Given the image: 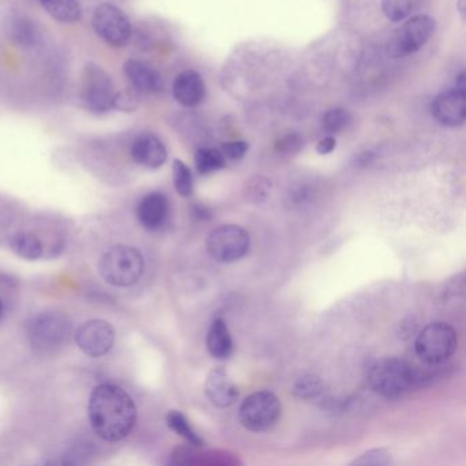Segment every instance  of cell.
I'll return each mask as SVG.
<instances>
[{
	"label": "cell",
	"mask_w": 466,
	"mask_h": 466,
	"mask_svg": "<svg viewBox=\"0 0 466 466\" xmlns=\"http://www.w3.org/2000/svg\"><path fill=\"white\" fill-rule=\"evenodd\" d=\"M88 419L95 432L107 441L129 436L137 421L135 400L116 384H100L92 391Z\"/></svg>",
	"instance_id": "6da1fadb"
},
{
	"label": "cell",
	"mask_w": 466,
	"mask_h": 466,
	"mask_svg": "<svg viewBox=\"0 0 466 466\" xmlns=\"http://www.w3.org/2000/svg\"><path fill=\"white\" fill-rule=\"evenodd\" d=\"M419 379V373L413 365L395 357L376 360L370 365L367 372L370 389L389 400L403 397L416 386Z\"/></svg>",
	"instance_id": "7a4b0ae2"
},
{
	"label": "cell",
	"mask_w": 466,
	"mask_h": 466,
	"mask_svg": "<svg viewBox=\"0 0 466 466\" xmlns=\"http://www.w3.org/2000/svg\"><path fill=\"white\" fill-rule=\"evenodd\" d=\"M146 263L137 249L127 245H116L103 255L99 271L103 279L118 288L135 285L143 277Z\"/></svg>",
	"instance_id": "3957f363"
},
{
	"label": "cell",
	"mask_w": 466,
	"mask_h": 466,
	"mask_svg": "<svg viewBox=\"0 0 466 466\" xmlns=\"http://www.w3.org/2000/svg\"><path fill=\"white\" fill-rule=\"evenodd\" d=\"M457 346V331L450 324L435 321L419 332L414 342V350L427 364L439 365L451 359Z\"/></svg>",
	"instance_id": "277c9868"
},
{
	"label": "cell",
	"mask_w": 466,
	"mask_h": 466,
	"mask_svg": "<svg viewBox=\"0 0 466 466\" xmlns=\"http://www.w3.org/2000/svg\"><path fill=\"white\" fill-rule=\"evenodd\" d=\"M72 324L66 316L45 312L35 316L28 324V338L32 348L40 353H51L69 339Z\"/></svg>",
	"instance_id": "5b68a950"
},
{
	"label": "cell",
	"mask_w": 466,
	"mask_h": 466,
	"mask_svg": "<svg viewBox=\"0 0 466 466\" xmlns=\"http://www.w3.org/2000/svg\"><path fill=\"white\" fill-rule=\"evenodd\" d=\"M282 405L271 391L253 392L239 406V421L252 432H266L279 421Z\"/></svg>",
	"instance_id": "8992f818"
},
{
	"label": "cell",
	"mask_w": 466,
	"mask_h": 466,
	"mask_svg": "<svg viewBox=\"0 0 466 466\" xmlns=\"http://www.w3.org/2000/svg\"><path fill=\"white\" fill-rule=\"evenodd\" d=\"M250 237L237 225H223L214 228L207 238V250L219 263H233L247 255Z\"/></svg>",
	"instance_id": "52a82bcc"
},
{
	"label": "cell",
	"mask_w": 466,
	"mask_h": 466,
	"mask_svg": "<svg viewBox=\"0 0 466 466\" xmlns=\"http://www.w3.org/2000/svg\"><path fill=\"white\" fill-rule=\"evenodd\" d=\"M113 81L99 65L88 64L81 76V99L91 113L105 114L113 108Z\"/></svg>",
	"instance_id": "ba28073f"
},
{
	"label": "cell",
	"mask_w": 466,
	"mask_h": 466,
	"mask_svg": "<svg viewBox=\"0 0 466 466\" xmlns=\"http://www.w3.org/2000/svg\"><path fill=\"white\" fill-rule=\"evenodd\" d=\"M435 26V20L430 15H416L395 32L394 36L390 39L387 51L394 58L417 53L422 46L430 42Z\"/></svg>",
	"instance_id": "9c48e42d"
},
{
	"label": "cell",
	"mask_w": 466,
	"mask_h": 466,
	"mask_svg": "<svg viewBox=\"0 0 466 466\" xmlns=\"http://www.w3.org/2000/svg\"><path fill=\"white\" fill-rule=\"evenodd\" d=\"M92 24H94L97 36L105 40L111 47H124L132 36V25H130L129 18L114 5H100L95 10Z\"/></svg>",
	"instance_id": "30bf717a"
},
{
	"label": "cell",
	"mask_w": 466,
	"mask_h": 466,
	"mask_svg": "<svg viewBox=\"0 0 466 466\" xmlns=\"http://www.w3.org/2000/svg\"><path fill=\"white\" fill-rule=\"evenodd\" d=\"M76 342L84 354L97 359L111 350L116 342V331L107 321H86L77 329Z\"/></svg>",
	"instance_id": "8fae6325"
},
{
	"label": "cell",
	"mask_w": 466,
	"mask_h": 466,
	"mask_svg": "<svg viewBox=\"0 0 466 466\" xmlns=\"http://www.w3.org/2000/svg\"><path fill=\"white\" fill-rule=\"evenodd\" d=\"M432 116L444 127H462L466 118L465 88L455 86L454 89L441 92L433 100Z\"/></svg>",
	"instance_id": "7c38bea8"
},
{
	"label": "cell",
	"mask_w": 466,
	"mask_h": 466,
	"mask_svg": "<svg viewBox=\"0 0 466 466\" xmlns=\"http://www.w3.org/2000/svg\"><path fill=\"white\" fill-rule=\"evenodd\" d=\"M206 394L214 405L228 408L238 400V389L225 368L218 367L209 372L206 381Z\"/></svg>",
	"instance_id": "4fadbf2b"
},
{
	"label": "cell",
	"mask_w": 466,
	"mask_h": 466,
	"mask_svg": "<svg viewBox=\"0 0 466 466\" xmlns=\"http://www.w3.org/2000/svg\"><path fill=\"white\" fill-rule=\"evenodd\" d=\"M132 157L147 168H159L167 160L165 144L151 133L138 136L132 146Z\"/></svg>",
	"instance_id": "5bb4252c"
},
{
	"label": "cell",
	"mask_w": 466,
	"mask_h": 466,
	"mask_svg": "<svg viewBox=\"0 0 466 466\" xmlns=\"http://www.w3.org/2000/svg\"><path fill=\"white\" fill-rule=\"evenodd\" d=\"M173 95L184 107H196L206 99V84L198 72L187 70L174 81Z\"/></svg>",
	"instance_id": "9a60e30c"
},
{
	"label": "cell",
	"mask_w": 466,
	"mask_h": 466,
	"mask_svg": "<svg viewBox=\"0 0 466 466\" xmlns=\"http://www.w3.org/2000/svg\"><path fill=\"white\" fill-rule=\"evenodd\" d=\"M124 70L136 91L141 94H157L162 91V76L144 62L130 59L125 64Z\"/></svg>",
	"instance_id": "2e32d148"
},
{
	"label": "cell",
	"mask_w": 466,
	"mask_h": 466,
	"mask_svg": "<svg viewBox=\"0 0 466 466\" xmlns=\"http://www.w3.org/2000/svg\"><path fill=\"white\" fill-rule=\"evenodd\" d=\"M168 215V200L162 193H151L138 204L137 217L148 230H157L165 225Z\"/></svg>",
	"instance_id": "e0dca14e"
},
{
	"label": "cell",
	"mask_w": 466,
	"mask_h": 466,
	"mask_svg": "<svg viewBox=\"0 0 466 466\" xmlns=\"http://www.w3.org/2000/svg\"><path fill=\"white\" fill-rule=\"evenodd\" d=\"M207 349L212 357L219 360L228 359L233 353V339L228 324L222 319H217L212 323L207 335Z\"/></svg>",
	"instance_id": "ac0fdd59"
},
{
	"label": "cell",
	"mask_w": 466,
	"mask_h": 466,
	"mask_svg": "<svg viewBox=\"0 0 466 466\" xmlns=\"http://www.w3.org/2000/svg\"><path fill=\"white\" fill-rule=\"evenodd\" d=\"M46 12L59 23L75 24L81 18L77 0H39Z\"/></svg>",
	"instance_id": "d6986e66"
},
{
	"label": "cell",
	"mask_w": 466,
	"mask_h": 466,
	"mask_svg": "<svg viewBox=\"0 0 466 466\" xmlns=\"http://www.w3.org/2000/svg\"><path fill=\"white\" fill-rule=\"evenodd\" d=\"M10 247L15 255L28 260H36L43 255L42 241L31 233L15 234L10 241Z\"/></svg>",
	"instance_id": "ffe728a7"
},
{
	"label": "cell",
	"mask_w": 466,
	"mask_h": 466,
	"mask_svg": "<svg viewBox=\"0 0 466 466\" xmlns=\"http://www.w3.org/2000/svg\"><path fill=\"white\" fill-rule=\"evenodd\" d=\"M196 168L200 174L214 173L226 167V157L218 149L201 148L196 152Z\"/></svg>",
	"instance_id": "44dd1931"
},
{
	"label": "cell",
	"mask_w": 466,
	"mask_h": 466,
	"mask_svg": "<svg viewBox=\"0 0 466 466\" xmlns=\"http://www.w3.org/2000/svg\"><path fill=\"white\" fill-rule=\"evenodd\" d=\"M293 392L299 400H316L323 394L324 384L319 376L307 373L294 383Z\"/></svg>",
	"instance_id": "7402d4cb"
},
{
	"label": "cell",
	"mask_w": 466,
	"mask_h": 466,
	"mask_svg": "<svg viewBox=\"0 0 466 466\" xmlns=\"http://www.w3.org/2000/svg\"><path fill=\"white\" fill-rule=\"evenodd\" d=\"M167 424L174 432L178 433L182 438L187 439L190 444L193 446H203L204 441L198 433L195 432L192 427H190L189 421H187V417L184 414L179 413V411H170L167 414Z\"/></svg>",
	"instance_id": "603a6c76"
},
{
	"label": "cell",
	"mask_w": 466,
	"mask_h": 466,
	"mask_svg": "<svg viewBox=\"0 0 466 466\" xmlns=\"http://www.w3.org/2000/svg\"><path fill=\"white\" fill-rule=\"evenodd\" d=\"M351 116L345 108H332L321 118V127L329 135H337L350 125Z\"/></svg>",
	"instance_id": "cb8c5ba5"
},
{
	"label": "cell",
	"mask_w": 466,
	"mask_h": 466,
	"mask_svg": "<svg viewBox=\"0 0 466 466\" xmlns=\"http://www.w3.org/2000/svg\"><path fill=\"white\" fill-rule=\"evenodd\" d=\"M174 187L182 198H189L193 192V176L190 168L181 160L173 165Z\"/></svg>",
	"instance_id": "d4e9b609"
},
{
	"label": "cell",
	"mask_w": 466,
	"mask_h": 466,
	"mask_svg": "<svg viewBox=\"0 0 466 466\" xmlns=\"http://www.w3.org/2000/svg\"><path fill=\"white\" fill-rule=\"evenodd\" d=\"M381 10L392 23H400L411 10V0H381Z\"/></svg>",
	"instance_id": "484cf974"
},
{
	"label": "cell",
	"mask_w": 466,
	"mask_h": 466,
	"mask_svg": "<svg viewBox=\"0 0 466 466\" xmlns=\"http://www.w3.org/2000/svg\"><path fill=\"white\" fill-rule=\"evenodd\" d=\"M392 463L391 454L384 449H373L360 455L351 465L359 466H386Z\"/></svg>",
	"instance_id": "4316f807"
},
{
	"label": "cell",
	"mask_w": 466,
	"mask_h": 466,
	"mask_svg": "<svg viewBox=\"0 0 466 466\" xmlns=\"http://www.w3.org/2000/svg\"><path fill=\"white\" fill-rule=\"evenodd\" d=\"M138 107V92L135 88L124 89L114 95L113 108L125 113H132Z\"/></svg>",
	"instance_id": "83f0119b"
},
{
	"label": "cell",
	"mask_w": 466,
	"mask_h": 466,
	"mask_svg": "<svg viewBox=\"0 0 466 466\" xmlns=\"http://www.w3.org/2000/svg\"><path fill=\"white\" fill-rule=\"evenodd\" d=\"M269 190H271V181L264 177H258L247 185V198L252 203H261L268 196Z\"/></svg>",
	"instance_id": "f1b7e54d"
},
{
	"label": "cell",
	"mask_w": 466,
	"mask_h": 466,
	"mask_svg": "<svg viewBox=\"0 0 466 466\" xmlns=\"http://www.w3.org/2000/svg\"><path fill=\"white\" fill-rule=\"evenodd\" d=\"M248 149H249V144L247 141H233V143H226L220 152L226 159L239 160L245 157Z\"/></svg>",
	"instance_id": "f546056e"
},
{
	"label": "cell",
	"mask_w": 466,
	"mask_h": 466,
	"mask_svg": "<svg viewBox=\"0 0 466 466\" xmlns=\"http://www.w3.org/2000/svg\"><path fill=\"white\" fill-rule=\"evenodd\" d=\"M302 144H304L302 138L293 133V135L286 136V137H283L282 140L279 141L278 149H279L280 152H285V154H294V152L299 151Z\"/></svg>",
	"instance_id": "4dcf8cb0"
},
{
	"label": "cell",
	"mask_w": 466,
	"mask_h": 466,
	"mask_svg": "<svg viewBox=\"0 0 466 466\" xmlns=\"http://www.w3.org/2000/svg\"><path fill=\"white\" fill-rule=\"evenodd\" d=\"M337 147V140L332 136H327V137L321 138L316 146V151L320 155L331 154Z\"/></svg>",
	"instance_id": "1f68e13d"
},
{
	"label": "cell",
	"mask_w": 466,
	"mask_h": 466,
	"mask_svg": "<svg viewBox=\"0 0 466 466\" xmlns=\"http://www.w3.org/2000/svg\"><path fill=\"white\" fill-rule=\"evenodd\" d=\"M195 214L196 217H200L201 219H206V218L211 217V212H209L208 209L206 208V207H196Z\"/></svg>",
	"instance_id": "d6a6232c"
},
{
	"label": "cell",
	"mask_w": 466,
	"mask_h": 466,
	"mask_svg": "<svg viewBox=\"0 0 466 466\" xmlns=\"http://www.w3.org/2000/svg\"><path fill=\"white\" fill-rule=\"evenodd\" d=\"M4 302H2V299H0V319H2V316H4Z\"/></svg>",
	"instance_id": "836d02e7"
}]
</instances>
